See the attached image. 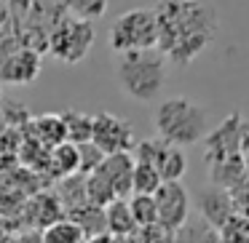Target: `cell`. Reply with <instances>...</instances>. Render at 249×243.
Returning <instances> with one entry per match:
<instances>
[{
    "instance_id": "ffe728a7",
    "label": "cell",
    "mask_w": 249,
    "mask_h": 243,
    "mask_svg": "<svg viewBox=\"0 0 249 243\" xmlns=\"http://www.w3.org/2000/svg\"><path fill=\"white\" fill-rule=\"evenodd\" d=\"M110 0H62V8L65 14L75 19H83V22H97V19L105 16Z\"/></svg>"
},
{
    "instance_id": "cb8c5ba5",
    "label": "cell",
    "mask_w": 249,
    "mask_h": 243,
    "mask_svg": "<svg viewBox=\"0 0 249 243\" xmlns=\"http://www.w3.org/2000/svg\"><path fill=\"white\" fill-rule=\"evenodd\" d=\"M102 161H105V155L91 145V142L78 145V174H81V177H89Z\"/></svg>"
},
{
    "instance_id": "ba28073f",
    "label": "cell",
    "mask_w": 249,
    "mask_h": 243,
    "mask_svg": "<svg viewBox=\"0 0 249 243\" xmlns=\"http://www.w3.org/2000/svg\"><path fill=\"white\" fill-rule=\"evenodd\" d=\"M91 145L102 155H121L131 152L137 145L134 126L126 118H118L113 113H94L91 115Z\"/></svg>"
},
{
    "instance_id": "4fadbf2b",
    "label": "cell",
    "mask_w": 249,
    "mask_h": 243,
    "mask_svg": "<svg viewBox=\"0 0 249 243\" xmlns=\"http://www.w3.org/2000/svg\"><path fill=\"white\" fill-rule=\"evenodd\" d=\"M102 211H105V232H110L115 238H129L137 232L134 216H131V209H129V198L110 200Z\"/></svg>"
},
{
    "instance_id": "6da1fadb",
    "label": "cell",
    "mask_w": 249,
    "mask_h": 243,
    "mask_svg": "<svg viewBox=\"0 0 249 243\" xmlns=\"http://www.w3.org/2000/svg\"><path fill=\"white\" fill-rule=\"evenodd\" d=\"M158 51L169 65L188 67L217 40L220 14L209 0H158Z\"/></svg>"
},
{
    "instance_id": "8992f818",
    "label": "cell",
    "mask_w": 249,
    "mask_h": 243,
    "mask_svg": "<svg viewBox=\"0 0 249 243\" xmlns=\"http://www.w3.org/2000/svg\"><path fill=\"white\" fill-rule=\"evenodd\" d=\"M94 40H97V30L94 22H83L75 19L70 14H62L54 24H51L49 32V51L56 62L62 65H78L89 56Z\"/></svg>"
},
{
    "instance_id": "2e32d148",
    "label": "cell",
    "mask_w": 249,
    "mask_h": 243,
    "mask_svg": "<svg viewBox=\"0 0 249 243\" xmlns=\"http://www.w3.org/2000/svg\"><path fill=\"white\" fill-rule=\"evenodd\" d=\"M40 241L43 243H86V235H83V230L75 222L65 216V219H56L49 227H43Z\"/></svg>"
},
{
    "instance_id": "d4e9b609",
    "label": "cell",
    "mask_w": 249,
    "mask_h": 243,
    "mask_svg": "<svg viewBox=\"0 0 249 243\" xmlns=\"http://www.w3.org/2000/svg\"><path fill=\"white\" fill-rule=\"evenodd\" d=\"M126 243H172V232L153 225V227H145V230H137L134 235H129Z\"/></svg>"
},
{
    "instance_id": "ac0fdd59",
    "label": "cell",
    "mask_w": 249,
    "mask_h": 243,
    "mask_svg": "<svg viewBox=\"0 0 249 243\" xmlns=\"http://www.w3.org/2000/svg\"><path fill=\"white\" fill-rule=\"evenodd\" d=\"M33 126H35L38 139L46 147H51V150L67 142V131H65V123H62V115H40Z\"/></svg>"
},
{
    "instance_id": "3957f363",
    "label": "cell",
    "mask_w": 249,
    "mask_h": 243,
    "mask_svg": "<svg viewBox=\"0 0 249 243\" xmlns=\"http://www.w3.org/2000/svg\"><path fill=\"white\" fill-rule=\"evenodd\" d=\"M153 126H156L158 139L179 147V150L204 142V136L212 131L209 110L188 97L163 99L153 113Z\"/></svg>"
},
{
    "instance_id": "7a4b0ae2",
    "label": "cell",
    "mask_w": 249,
    "mask_h": 243,
    "mask_svg": "<svg viewBox=\"0 0 249 243\" xmlns=\"http://www.w3.org/2000/svg\"><path fill=\"white\" fill-rule=\"evenodd\" d=\"M113 75L126 99L150 104L163 94V86L169 81V62L158 49L115 54Z\"/></svg>"
},
{
    "instance_id": "484cf974",
    "label": "cell",
    "mask_w": 249,
    "mask_h": 243,
    "mask_svg": "<svg viewBox=\"0 0 249 243\" xmlns=\"http://www.w3.org/2000/svg\"><path fill=\"white\" fill-rule=\"evenodd\" d=\"M86 243H126V238H115V235H110V232H102V235L89 238Z\"/></svg>"
},
{
    "instance_id": "7402d4cb",
    "label": "cell",
    "mask_w": 249,
    "mask_h": 243,
    "mask_svg": "<svg viewBox=\"0 0 249 243\" xmlns=\"http://www.w3.org/2000/svg\"><path fill=\"white\" fill-rule=\"evenodd\" d=\"M129 209H131V216H134L137 230H145V227L158 225L156 200H153V195H131V198H129Z\"/></svg>"
},
{
    "instance_id": "9a60e30c",
    "label": "cell",
    "mask_w": 249,
    "mask_h": 243,
    "mask_svg": "<svg viewBox=\"0 0 249 243\" xmlns=\"http://www.w3.org/2000/svg\"><path fill=\"white\" fill-rule=\"evenodd\" d=\"M67 219H72L78 227H81L83 235H86V241L105 232V211L99 209V206L83 203V206H78V209L67 211Z\"/></svg>"
},
{
    "instance_id": "8fae6325",
    "label": "cell",
    "mask_w": 249,
    "mask_h": 243,
    "mask_svg": "<svg viewBox=\"0 0 249 243\" xmlns=\"http://www.w3.org/2000/svg\"><path fill=\"white\" fill-rule=\"evenodd\" d=\"M193 206L198 211V219H204L206 225H212L214 230H220L233 214H236V206L228 190L217 187V184H206L196 193Z\"/></svg>"
},
{
    "instance_id": "e0dca14e",
    "label": "cell",
    "mask_w": 249,
    "mask_h": 243,
    "mask_svg": "<svg viewBox=\"0 0 249 243\" xmlns=\"http://www.w3.org/2000/svg\"><path fill=\"white\" fill-rule=\"evenodd\" d=\"M62 123H65L70 145H86V142H91V115L89 113L67 110V113H62Z\"/></svg>"
},
{
    "instance_id": "7c38bea8",
    "label": "cell",
    "mask_w": 249,
    "mask_h": 243,
    "mask_svg": "<svg viewBox=\"0 0 249 243\" xmlns=\"http://www.w3.org/2000/svg\"><path fill=\"white\" fill-rule=\"evenodd\" d=\"M43 67V56L35 49H19L14 54H8L0 62V83L8 86H27L40 75Z\"/></svg>"
},
{
    "instance_id": "30bf717a",
    "label": "cell",
    "mask_w": 249,
    "mask_h": 243,
    "mask_svg": "<svg viewBox=\"0 0 249 243\" xmlns=\"http://www.w3.org/2000/svg\"><path fill=\"white\" fill-rule=\"evenodd\" d=\"M156 200V214H158V227L166 232H174L190 219V209H193V198L185 190L182 182H163L161 187L153 193Z\"/></svg>"
},
{
    "instance_id": "9c48e42d",
    "label": "cell",
    "mask_w": 249,
    "mask_h": 243,
    "mask_svg": "<svg viewBox=\"0 0 249 243\" xmlns=\"http://www.w3.org/2000/svg\"><path fill=\"white\" fill-rule=\"evenodd\" d=\"M244 118L241 113H233L222 120L217 129H212L204 136V161L206 166H214L222 161H233L241 155V139H244Z\"/></svg>"
},
{
    "instance_id": "4316f807",
    "label": "cell",
    "mask_w": 249,
    "mask_h": 243,
    "mask_svg": "<svg viewBox=\"0 0 249 243\" xmlns=\"http://www.w3.org/2000/svg\"><path fill=\"white\" fill-rule=\"evenodd\" d=\"M14 243H43V241H40V232H24V235H19Z\"/></svg>"
},
{
    "instance_id": "83f0119b",
    "label": "cell",
    "mask_w": 249,
    "mask_h": 243,
    "mask_svg": "<svg viewBox=\"0 0 249 243\" xmlns=\"http://www.w3.org/2000/svg\"><path fill=\"white\" fill-rule=\"evenodd\" d=\"M241 158H244V163H247V168H249V129L244 131V139H241Z\"/></svg>"
},
{
    "instance_id": "603a6c76",
    "label": "cell",
    "mask_w": 249,
    "mask_h": 243,
    "mask_svg": "<svg viewBox=\"0 0 249 243\" xmlns=\"http://www.w3.org/2000/svg\"><path fill=\"white\" fill-rule=\"evenodd\" d=\"M217 235H220V243H249V216L233 214L217 230Z\"/></svg>"
},
{
    "instance_id": "277c9868",
    "label": "cell",
    "mask_w": 249,
    "mask_h": 243,
    "mask_svg": "<svg viewBox=\"0 0 249 243\" xmlns=\"http://www.w3.org/2000/svg\"><path fill=\"white\" fill-rule=\"evenodd\" d=\"M131 171H134V158H131V152L105 155V161L89 177H83L86 200L91 206L105 209L110 200L131 198Z\"/></svg>"
},
{
    "instance_id": "5bb4252c",
    "label": "cell",
    "mask_w": 249,
    "mask_h": 243,
    "mask_svg": "<svg viewBox=\"0 0 249 243\" xmlns=\"http://www.w3.org/2000/svg\"><path fill=\"white\" fill-rule=\"evenodd\" d=\"M172 243H220V235L212 225L198 216H190L179 230L172 232Z\"/></svg>"
},
{
    "instance_id": "d6986e66",
    "label": "cell",
    "mask_w": 249,
    "mask_h": 243,
    "mask_svg": "<svg viewBox=\"0 0 249 243\" xmlns=\"http://www.w3.org/2000/svg\"><path fill=\"white\" fill-rule=\"evenodd\" d=\"M49 163L56 177H75L78 174V145L65 142V145L54 147L49 155Z\"/></svg>"
},
{
    "instance_id": "5b68a950",
    "label": "cell",
    "mask_w": 249,
    "mask_h": 243,
    "mask_svg": "<svg viewBox=\"0 0 249 243\" xmlns=\"http://www.w3.org/2000/svg\"><path fill=\"white\" fill-rule=\"evenodd\" d=\"M107 46L115 54H129V51H147L158 49V24L153 8H131L124 11L107 32Z\"/></svg>"
},
{
    "instance_id": "52a82bcc",
    "label": "cell",
    "mask_w": 249,
    "mask_h": 243,
    "mask_svg": "<svg viewBox=\"0 0 249 243\" xmlns=\"http://www.w3.org/2000/svg\"><path fill=\"white\" fill-rule=\"evenodd\" d=\"M131 158L137 163L153 166L158 171V177H161V182H182L185 171H188V155H185V150H179L174 145H166L158 136L137 142L134 150H131Z\"/></svg>"
},
{
    "instance_id": "44dd1931",
    "label": "cell",
    "mask_w": 249,
    "mask_h": 243,
    "mask_svg": "<svg viewBox=\"0 0 249 243\" xmlns=\"http://www.w3.org/2000/svg\"><path fill=\"white\" fill-rule=\"evenodd\" d=\"M161 184L163 182H161L156 168L134 161V171H131V195H153Z\"/></svg>"
}]
</instances>
